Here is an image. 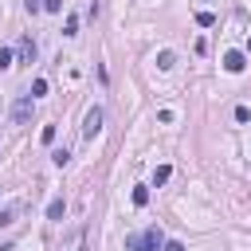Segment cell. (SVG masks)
Listing matches in <instances>:
<instances>
[{"instance_id":"cell-1","label":"cell","mask_w":251,"mask_h":251,"mask_svg":"<svg viewBox=\"0 0 251 251\" xmlns=\"http://www.w3.org/2000/svg\"><path fill=\"white\" fill-rule=\"evenodd\" d=\"M165 247V235L161 227H145V235H126V251H161Z\"/></svg>"},{"instance_id":"cell-2","label":"cell","mask_w":251,"mask_h":251,"mask_svg":"<svg viewBox=\"0 0 251 251\" xmlns=\"http://www.w3.org/2000/svg\"><path fill=\"white\" fill-rule=\"evenodd\" d=\"M98 129H102V110L90 106L86 118H82V137H98Z\"/></svg>"},{"instance_id":"cell-3","label":"cell","mask_w":251,"mask_h":251,"mask_svg":"<svg viewBox=\"0 0 251 251\" xmlns=\"http://www.w3.org/2000/svg\"><path fill=\"white\" fill-rule=\"evenodd\" d=\"M243 67H247V55H243V51H227V55H224V71H231V75H239Z\"/></svg>"},{"instance_id":"cell-4","label":"cell","mask_w":251,"mask_h":251,"mask_svg":"<svg viewBox=\"0 0 251 251\" xmlns=\"http://www.w3.org/2000/svg\"><path fill=\"white\" fill-rule=\"evenodd\" d=\"M12 118H16V122H27V118H31V94H24V98L12 106Z\"/></svg>"},{"instance_id":"cell-5","label":"cell","mask_w":251,"mask_h":251,"mask_svg":"<svg viewBox=\"0 0 251 251\" xmlns=\"http://www.w3.org/2000/svg\"><path fill=\"white\" fill-rule=\"evenodd\" d=\"M20 59H24V63H35V43H31L27 35L20 39Z\"/></svg>"},{"instance_id":"cell-6","label":"cell","mask_w":251,"mask_h":251,"mask_svg":"<svg viewBox=\"0 0 251 251\" xmlns=\"http://www.w3.org/2000/svg\"><path fill=\"white\" fill-rule=\"evenodd\" d=\"M63 212H67V204H63L59 196H55V200L47 204V220H63Z\"/></svg>"},{"instance_id":"cell-7","label":"cell","mask_w":251,"mask_h":251,"mask_svg":"<svg viewBox=\"0 0 251 251\" xmlns=\"http://www.w3.org/2000/svg\"><path fill=\"white\" fill-rule=\"evenodd\" d=\"M173 63H176V55H173V51H157V67H161V71H169Z\"/></svg>"},{"instance_id":"cell-8","label":"cell","mask_w":251,"mask_h":251,"mask_svg":"<svg viewBox=\"0 0 251 251\" xmlns=\"http://www.w3.org/2000/svg\"><path fill=\"white\" fill-rule=\"evenodd\" d=\"M169 173H173L169 165H157V169H153V184H165V180H169Z\"/></svg>"},{"instance_id":"cell-9","label":"cell","mask_w":251,"mask_h":251,"mask_svg":"<svg viewBox=\"0 0 251 251\" xmlns=\"http://www.w3.org/2000/svg\"><path fill=\"white\" fill-rule=\"evenodd\" d=\"M196 24H200V27H212V24H216V12H196Z\"/></svg>"},{"instance_id":"cell-10","label":"cell","mask_w":251,"mask_h":251,"mask_svg":"<svg viewBox=\"0 0 251 251\" xmlns=\"http://www.w3.org/2000/svg\"><path fill=\"white\" fill-rule=\"evenodd\" d=\"M63 35H78V16H67V24H63Z\"/></svg>"},{"instance_id":"cell-11","label":"cell","mask_w":251,"mask_h":251,"mask_svg":"<svg viewBox=\"0 0 251 251\" xmlns=\"http://www.w3.org/2000/svg\"><path fill=\"white\" fill-rule=\"evenodd\" d=\"M133 204L145 208V204H149V188H133Z\"/></svg>"},{"instance_id":"cell-12","label":"cell","mask_w":251,"mask_h":251,"mask_svg":"<svg viewBox=\"0 0 251 251\" xmlns=\"http://www.w3.org/2000/svg\"><path fill=\"white\" fill-rule=\"evenodd\" d=\"M39 94H47V78H35L31 82V98H39Z\"/></svg>"},{"instance_id":"cell-13","label":"cell","mask_w":251,"mask_h":251,"mask_svg":"<svg viewBox=\"0 0 251 251\" xmlns=\"http://www.w3.org/2000/svg\"><path fill=\"white\" fill-rule=\"evenodd\" d=\"M39 137H43V145H51V141L59 137V129H55V126H43V133H39Z\"/></svg>"},{"instance_id":"cell-14","label":"cell","mask_w":251,"mask_h":251,"mask_svg":"<svg viewBox=\"0 0 251 251\" xmlns=\"http://www.w3.org/2000/svg\"><path fill=\"white\" fill-rule=\"evenodd\" d=\"M51 161H55V165H59V169H63V165H67V161H71V153H67V149H55V153H51Z\"/></svg>"},{"instance_id":"cell-15","label":"cell","mask_w":251,"mask_h":251,"mask_svg":"<svg viewBox=\"0 0 251 251\" xmlns=\"http://www.w3.org/2000/svg\"><path fill=\"white\" fill-rule=\"evenodd\" d=\"M235 122H251V110L247 106H235Z\"/></svg>"},{"instance_id":"cell-16","label":"cell","mask_w":251,"mask_h":251,"mask_svg":"<svg viewBox=\"0 0 251 251\" xmlns=\"http://www.w3.org/2000/svg\"><path fill=\"white\" fill-rule=\"evenodd\" d=\"M43 12H63V0H43Z\"/></svg>"},{"instance_id":"cell-17","label":"cell","mask_w":251,"mask_h":251,"mask_svg":"<svg viewBox=\"0 0 251 251\" xmlns=\"http://www.w3.org/2000/svg\"><path fill=\"white\" fill-rule=\"evenodd\" d=\"M0 67H12V51L8 47H0Z\"/></svg>"},{"instance_id":"cell-18","label":"cell","mask_w":251,"mask_h":251,"mask_svg":"<svg viewBox=\"0 0 251 251\" xmlns=\"http://www.w3.org/2000/svg\"><path fill=\"white\" fill-rule=\"evenodd\" d=\"M27 12L35 16V12H43V0H27Z\"/></svg>"},{"instance_id":"cell-19","label":"cell","mask_w":251,"mask_h":251,"mask_svg":"<svg viewBox=\"0 0 251 251\" xmlns=\"http://www.w3.org/2000/svg\"><path fill=\"white\" fill-rule=\"evenodd\" d=\"M165 251H184V243H180V239H169V243H165Z\"/></svg>"},{"instance_id":"cell-20","label":"cell","mask_w":251,"mask_h":251,"mask_svg":"<svg viewBox=\"0 0 251 251\" xmlns=\"http://www.w3.org/2000/svg\"><path fill=\"white\" fill-rule=\"evenodd\" d=\"M75 251H86V243H78V247H75Z\"/></svg>"},{"instance_id":"cell-21","label":"cell","mask_w":251,"mask_h":251,"mask_svg":"<svg viewBox=\"0 0 251 251\" xmlns=\"http://www.w3.org/2000/svg\"><path fill=\"white\" fill-rule=\"evenodd\" d=\"M247 51H251V39H247Z\"/></svg>"}]
</instances>
